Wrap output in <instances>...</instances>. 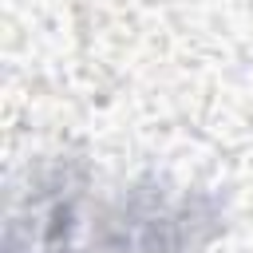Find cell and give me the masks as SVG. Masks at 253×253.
<instances>
[{"label": "cell", "mask_w": 253, "mask_h": 253, "mask_svg": "<svg viewBox=\"0 0 253 253\" xmlns=\"http://www.w3.org/2000/svg\"><path fill=\"white\" fill-rule=\"evenodd\" d=\"M213 225V210L198 198H170L162 186H138L107 213L99 253H170L194 245Z\"/></svg>", "instance_id": "cell-1"}, {"label": "cell", "mask_w": 253, "mask_h": 253, "mask_svg": "<svg viewBox=\"0 0 253 253\" xmlns=\"http://www.w3.org/2000/svg\"><path fill=\"white\" fill-rule=\"evenodd\" d=\"M79 206V178L67 166L47 170L16 202L8 217L4 253H67Z\"/></svg>", "instance_id": "cell-2"}]
</instances>
